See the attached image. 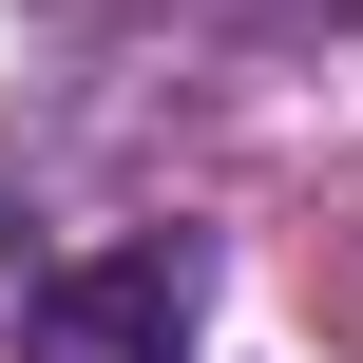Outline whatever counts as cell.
<instances>
[{"label":"cell","instance_id":"1","mask_svg":"<svg viewBox=\"0 0 363 363\" xmlns=\"http://www.w3.org/2000/svg\"><path fill=\"white\" fill-rule=\"evenodd\" d=\"M211 325V249H77L19 287V363H191Z\"/></svg>","mask_w":363,"mask_h":363}]
</instances>
